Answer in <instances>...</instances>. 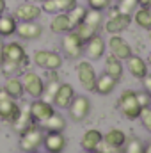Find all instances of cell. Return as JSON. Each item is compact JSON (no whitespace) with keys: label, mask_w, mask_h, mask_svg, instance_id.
<instances>
[{"label":"cell","mask_w":151,"mask_h":153,"mask_svg":"<svg viewBox=\"0 0 151 153\" xmlns=\"http://www.w3.org/2000/svg\"><path fill=\"white\" fill-rule=\"evenodd\" d=\"M124 153H144V144H142V141L137 139V137L126 139V143H124Z\"/></svg>","instance_id":"33"},{"label":"cell","mask_w":151,"mask_h":153,"mask_svg":"<svg viewBox=\"0 0 151 153\" xmlns=\"http://www.w3.org/2000/svg\"><path fill=\"white\" fill-rule=\"evenodd\" d=\"M132 23V14H123L119 13V9L115 7L109 13V18L105 22V30L112 36V34H121L123 30H126Z\"/></svg>","instance_id":"4"},{"label":"cell","mask_w":151,"mask_h":153,"mask_svg":"<svg viewBox=\"0 0 151 153\" xmlns=\"http://www.w3.org/2000/svg\"><path fill=\"white\" fill-rule=\"evenodd\" d=\"M87 5H89V9H94V11H105V9H109V5H110V0H87Z\"/></svg>","instance_id":"37"},{"label":"cell","mask_w":151,"mask_h":153,"mask_svg":"<svg viewBox=\"0 0 151 153\" xmlns=\"http://www.w3.org/2000/svg\"><path fill=\"white\" fill-rule=\"evenodd\" d=\"M146 62H148V66H151V53L148 55V61H146Z\"/></svg>","instance_id":"45"},{"label":"cell","mask_w":151,"mask_h":153,"mask_svg":"<svg viewBox=\"0 0 151 153\" xmlns=\"http://www.w3.org/2000/svg\"><path fill=\"white\" fill-rule=\"evenodd\" d=\"M43 146L48 153H62L66 148V137L62 132H46L43 137Z\"/></svg>","instance_id":"16"},{"label":"cell","mask_w":151,"mask_h":153,"mask_svg":"<svg viewBox=\"0 0 151 153\" xmlns=\"http://www.w3.org/2000/svg\"><path fill=\"white\" fill-rule=\"evenodd\" d=\"M126 62H128V71H130V75L135 76L137 80H142L144 76L148 75V62H146L142 57L132 53V55L126 59Z\"/></svg>","instance_id":"20"},{"label":"cell","mask_w":151,"mask_h":153,"mask_svg":"<svg viewBox=\"0 0 151 153\" xmlns=\"http://www.w3.org/2000/svg\"><path fill=\"white\" fill-rule=\"evenodd\" d=\"M137 102L141 107H150L151 105V96L144 91V93H137Z\"/></svg>","instance_id":"38"},{"label":"cell","mask_w":151,"mask_h":153,"mask_svg":"<svg viewBox=\"0 0 151 153\" xmlns=\"http://www.w3.org/2000/svg\"><path fill=\"white\" fill-rule=\"evenodd\" d=\"M142 84H144V89H146V93L151 96V75H146L142 78Z\"/></svg>","instance_id":"39"},{"label":"cell","mask_w":151,"mask_h":153,"mask_svg":"<svg viewBox=\"0 0 151 153\" xmlns=\"http://www.w3.org/2000/svg\"><path fill=\"white\" fill-rule=\"evenodd\" d=\"M29 153H41V152H38V150H34V152H29Z\"/></svg>","instance_id":"47"},{"label":"cell","mask_w":151,"mask_h":153,"mask_svg":"<svg viewBox=\"0 0 151 153\" xmlns=\"http://www.w3.org/2000/svg\"><path fill=\"white\" fill-rule=\"evenodd\" d=\"M29 109H30V116L36 123H43L44 119H48L50 116L55 112L53 109V103L43 100V98H36L34 102L29 103Z\"/></svg>","instance_id":"12"},{"label":"cell","mask_w":151,"mask_h":153,"mask_svg":"<svg viewBox=\"0 0 151 153\" xmlns=\"http://www.w3.org/2000/svg\"><path fill=\"white\" fill-rule=\"evenodd\" d=\"M109 50L114 57H117L119 61H126L132 55V46L121 38L119 34H112L109 39Z\"/></svg>","instance_id":"14"},{"label":"cell","mask_w":151,"mask_h":153,"mask_svg":"<svg viewBox=\"0 0 151 153\" xmlns=\"http://www.w3.org/2000/svg\"><path fill=\"white\" fill-rule=\"evenodd\" d=\"M150 43H151V30H150Z\"/></svg>","instance_id":"49"},{"label":"cell","mask_w":151,"mask_h":153,"mask_svg":"<svg viewBox=\"0 0 151 153\" xmlns=\"http://www.w3.org/2000/svg\"><path fill=\"white\" fill-rule=\"evenodd\" d=\"M141 7H151V0H139Z\"/></svg>","instance_id":"43"},{"label":"cell","mask_w":151,"mask_h":153,"mask_svg":"<svg viewBox=\"0 0 151 153\" xmlns=\"http://www.w3.org/2000/svg\"><path fill=\"white\" fill-rule=\"evenodd\" d=\"M59 85H61V80H46L41 98L52 103V102H53V96H55V93H57V89H59Z\"/></svg>","instance_id":"30"},{"label":"cell","mask_w":151,"mask_h":153,"mask_svg":"<svg viewBox=\"0 0 151 153\" xmlns=\"http://www.w3.org/2000/svg\"><path fill=\"white\" fill-rule=\"evenodd\" d=\"M115 85H117V80L112 78V76H109L107 73H103V75L96 76L94 93H98V94H101V96H107V94H110L114 89H115Z\"/></svg>","instance_id":"24"},{"label":"cell","mask_w":151,"mask_h":153,"mask_svg":"<svg viewBox=\"0 0 151 153\" xmlns=\"http://www.w3.org/2000/svg\"><path fill=\"white\" fill-rule=\"evenodd\" d=\"M4 61H13V62H18L21 66H25L27 61H29L25 46L18 41L4 43Z\"/></svg>","instance_id":"10"},{"label":"cell","mask_w":151,"mask_h":153,"mask_svg":"<svg viewBox=\"0 0 151 153\" xmlns=\"http://www.w3.org/2000/svg\"><path fill=\"white\" fill-rule=\"evenodd\" d=\"M16 36L21 39H27V41L39 39L43 36V27L39 23H36V22H18Z\"/></svg>","instance_id":"17"},{"label":"cell","mask_w":151,"mask_h":153,"mask_svg":"<svg viewBox=\"0 0 151 153\" xmlns=\"http://www.w3.org/2000/svg\"><path fill=\"white\" fill-rule=\"evenodd\" d=\"M139 119L142 121V126H144L148 132H151V105L150 107H142V109H141Z\"/></svg>","instance_id":"35"},{"label":"cell","mask_w":151,"mask_h":153,"mask_svg":"<svg viewBox=\"0 0 151 153\" xmlns=\"http://www.w3.org/2000/svg\"><path fill=\"white\" fill-rule=\"evenodd\" d=\"M20 112V105L14 98H11L4 87H0V119L2 121H7V123H13L14 117Z\"/></svg>","instance_id":"6"},{"label":"cell","mask_w":151,"mask_h":153,"mask_svg":"<svg viewBox=\"0 0 151 153\" xmlns=\"http://www.w3.org/2000/svg\"><path fill=\"white\" fill-rule=\"evenodd\" d=\"M105 50H107V43H105V39L101 38L100 34L93 36L89 41H85V45H84V52H85V55L91 61L101 59L105 55Z\"/></svg>","instance_id":"13"},{"label":"cell","mask_w":151,"mask_h":153,"mask_svg":"<svg viewBox=\"0 0 151 153\" xmlns=\"http://www.w3.org/2000/svg\"><path fill=\"white\" fill-rule=\"evenodd\" d=\"M2 61H4V38L0 36V64H2Z\"/></svg>","instance_id":"40"},{"label":"cell","mask_w":151,"mask_h":153,"mask_svg":"<svg viewBox=\"0 0 151 153\" xmlns=\"http://www.w3.org/2000/svg\"><path fill=\"white\" fill-rule=\"evenodd\" d=\"M0 68H2V73L5 76H16L20 71H21V64H18V62H13V61H2V64H0Z\"/></svg>","instance_id":"32"},{"label":"cell","mask_w":151,"mask_h":153,"mask_svg":"<svg viewBox=\"0 0 151 153\" xmlns=\"http://www.w3.org/2000/svg\"><path fill=\"white\" fill-rule=\"evenodd\" d=\"M61 46H62V52L68 59H78L84 53V41L78 38L75 30H70L64 34V38L61 41Z\"/></svg>","instance_id":"5"},{"label":"cell","mask_w":151,"mask_h":153,"mask_svg":"<svg viewBox=\"0 0 151 153\" xmlns=\"http://www.w3.org/2000/svg\"><path fill=\"white\" fill-rule=\"evenodd\" d=\"M84 153H98V152H84Z\"/></svg>","instance_id":"48"},{"label":"cell","mask_w":151,"mask_h":153,"mask_svg":"<svg viewBox=\"0 0 151 153\" xmlns=\"http://www.w3.org/2000/svg\"><path fill=\"white\" fill-rule=\"evenodd\" d=\"M144 153H151V143H148V144L144 146Z\"/></svg>","instance_id":"44"},{"label":"cell","mask_w":151,"mask_h":153,"mask_svg":"<svg viewBox=\"0 0 151 153\" xmlns=\"http://www.w3.org/2000/svg\"><path fill=\"white\" fill-rule=\"evenodd\" d=\"M41 14H43L41 5L36 4V2H30V0L20 4V5L14 9V13H13V16H14L18 22H38Z\"/></svg>","instance_id":"8"},{"label":"cell","mask_w":151,"mask_h":153,"mask_svg":"<svg viewBox=\"0 0 151 153\" xmlns=\"http://www.w3.org/2000/svg\"><path fill=\"white\" fill-rule=\"evenodd\" d=\"M85 13H87V9H85L84 5H76V7H73V9L68 13V16H70V20H71V25H73V29H75L76 25H80V23L84 22V18H85Z\"/></svg>","instance_id":"31"},{"label":"cell","mask_w":151,"mask_h":153,"mask_svg":"<svg viewBox=\"0 0 151 153\" xmlns=\"http://www.w3.org/2000/svg\"><path fill=\"white\" fill-rule=\"evenodd\" d=\"M21 84H23V91L32 96L34 100L43 96V89H44V80L36 73V71H25L21 75Z\"/></svg>","instance_id":"7"},{"label":"cell","mask_w":151,"mask_h":153,"mask_svg":"<svg viewBox=\"0 0 151 153\" xmlns=\"http://www.w3.org/2000/svg\"><path fill=\"white\" fill-rule=\"evenodd\" d=\"M43 137H44V130L39 126L38 123L29 126L25 132L20 134V148H21V152L29 153V152L38 150L43 144Z\"/></svg>","instance_id":"1"},{"label":"cell","mask_w":151,"mask_h":153,"mask_svg":"<svg viewBox=\"0 0 151 153\" xmlns=\"http://www.w3.org/2000/svg\"><path fill=\"white\" fill-rule=\"evenodd\" d=\"M68 111H70V117L76 123H80L91 112V102H89L87 96H75L73 102L70 103Z\"/></svg>","instance_id":"11"},{"label":"cell","mask_w":151,"mask_h":153,"mask_svg":"<svg viewBox=\"0 0 151 153\" xmlns=\"http://www.w3.org/2000/svg\"><path fill=\"white\" fill-rule=\"evenodd\" d=\"M101 144H103V134L96 128H89L80 139V146L84 148V152H98Z\"/></svg>","instance_id":"18"},{"label":"cell","mask_w":151,"mask_h":153,"mask_svg":"<svg viewBox=\"0 0 151 153\" xmlns=\"http://www.w3.org/2000/svg\"><path fill=\"white\" fill-rule=\"evenodd\" d=\"M105 73L109 76H112V78H115V80H121V76H123V64H121V61L117 57H114L112 53L105 61Z\"/></svg>","instance_id":"27"},{"label":"cell","mask_w":151,"mask_h":153,"mask_svg":"<svg viewBox=\"0 0 151 153\" xmlns=\"http://www.w3.org/2000/svg\"><path fill=\"white\" fill-rule=\"evenodd\" d=\"M50 30L53 34H66V32L73 30V25H71V20H70L68 13H57V14H53L52 22H50Z\"/></svg>","instance_id":"21"},{"label":"cell","mask_w":151,"mask_h":153,"mask_svg":"<svg viewBox=\"0 0 151 153\" xmlns=\"http://www.w3.org/2000/svg\"><path fill=\"white\" fill-rule=\"evenodd\" d=\"M34 123H36V121L32 119V116H30V109H29V103H27V105L20 107V112H18V116L14 117V121H13L11 125H13L14 132L21 134V132H25L29 126H32Z\"/></svg>","instance_id":"19"},{"label":"cell","mask_w":151,"mask_h":153,"mask_svg":"<svg viewBox=\"0 0 151 153\" xmlns=\"http://www.w3.org/2000/svg\"><path fill=\"white\" fill-rule=\"evenodd\" d=\"M30 2H36V4H41V2H44V0H30Z\"/></svg>","instance_id":"46"},{"label":"cell","mask_w":151,"mask_h":153,"mask_svg":"<svg viewBox=\"0 0 151 153\" xmlns=\"http://www.w3.org/2000/svg\"><path fill=\"white\" fill-rule=\"evenodd\" d=\"M73 98H75V89H73V85H71V84H66V82H61V85H59V89H57V93H55L52 103H53L55 107H59V109H68L70 103L73 102Z\"/></svg>","instance_id":"15"},{"label":"cell","mask_w":151,"mask_h":153,"mask_svg":"<svg viewBox=\"0 0 151 153\" xmlns=\"http://www.w3.org/2000/svg\"><path fill=\"white\" fill-rule=\"evenodd\" d=\"M124 143H126V134L123 130H119V128H112V130H109L103 135V144L109 146V148H112V150L123 148Z\"/></svg>","instance_id":"22"},{"label":"cell","mask_w":151,"mask_h":153,"mask_svg":"<svg viewBox=\"0 0 151 153\" xmlns=\"http://www.w3.org/2000/svg\"><path fill=\"white\" fill-rule=\"evenodd\" d=\"M82 23H85V25H89V27H93L94 30H98V32H100V27H101V23H103V13H101V11H94V9H89V7H87L85 18H84V22H82Z\"/></svg>","instance_id":"29"},{"label":"cell","mask_w":151,"mask_h":153,"mask_svg":"<svg viewBox=\"0 0 151 153\" xmlns=\"http://www.w3.org/2000/svg\"><path fill=\"white\" fill-rule=\"evenodd\" d=\"M4 89H5V93H7L11 98H14V100H20V98H23V94H25L21 78H18V76H9V78L5 80V84H4Z\"/></svg>","instance_id":"26"},{"label":"cell","mask_w":151,"mask_h":153,"mask_svg":"<svg viewBox=\"0 0 151 153\" xmlns=\"http://www.w3.org/2000/svg\"><path fill=\"white\" fill-rule=\"evenodd\" d=\"M137 7H139V0H119L117 4V9L123 14H132Z\"/></svg>","instance_id":"34"},{"label":"cell","mask_w":151,"mask_h":153,"mask_svg":"<svg viewBox=\"0 0 151 153\" xmlns=\"http://www.w3.org/2000/svg\"><path fill=\"white\" fill-rule=\"evenodd\" d=\"M133 22H135L141 29H144V30H151V9H150V7L135 9Z\"/></svg>","instance_id":"28"},{"label":"cell","mask_w":151,"mask_h":153,"mask_svg":"<svg viewBox=\"0 0 151 153\" xmlns=\"http://www.w3.org/2000/svg\"><path fill=\"white\" fill-rule=\"evenodd\" d=\"M98 150H100V153H115V152H117V150H112V148H109V146H105V148H101V146H100Z\"/></svg>","instance_id":"41"},{"label":"cell","mask_w":151,"mask_h":153,"mask_svg":"<svg viewBox=\"0 0 151 153\" xmlns=\"http://www.w3.org/2000/svg\"><path fill=\"white\" fill-rule=\"evenodd\" d=\"M76 76H78V82L82 84V87L85 91H94V84H96L98 75H96V71L89 61H80L76 64Z\"/></svg>","instance_id":"9"},{"label":"cell","mask_w":151,"mask_h":153,"mask_svg":"<svg viewBox=\"0 0 151 153\" xmlns=\"http://www.w3.org/2000/svg\"><path fill=\"white\" fill-rule=\"evenodd\" d=\"M55 4H57L59 13H70L73 7L78 5V2H76V0H55Z\"/></svg>","instance_id":"36"},{"label":"cell","mask_w":151,"mask_h":153,"mask_svg":"<svg viewBox=\"0 0 151 153\" xmlns=\"http://www.w3.org/2000/svg\"><path fill=\"white\" fill-rule=\"evenodd\" d=\"M110 2H112V0H110Z\"/></svg>","instance_id":"50"},{"label":"cell","mask_w":151,"mask_h":153,"mask_svg":"<svg viewBox=\"0 0 151 153\" xmlns=\"http://www.w3.org/2000/svg\"><path fill=\"white\" fill-rule=\"evenodd\" d=\"M38 125L44 130V132H64V128H66V119H64L62 114L53 112L48 119H44L43 123H38Z\"/></svg>","instance_id":"23"},{"label":"cell","mask_w":151,"mask_h":153,"mask_svg":"<svg viewBox=\"0 0 151 153\" xmlns=\"http://www.w3.org/2000/svg\"><path fill=\"white\" fill-rule=\"evenodd\" d=\"M16 27H18V20L13 14H0V36L2 38H11L16 34Z\"/></svg>","instance_id":"25"},{"label":"cell","mask_w":151,"mask_h":153,"mask_svg":"<svg viewBox=\"0 0 151 153\" xmlns=\"http://www.w3.org/2000/svg\"><path fill=\"white\" fill-rule=\"evenodd\" d=\"M32 61L38 68H43L46 71H50V70L59 71V68L62 66V55L57 52H50V50H36Z\"/></svg>","instance_id":"3"},{"label":"cell","mask_w":151,"mask_h":153,"mask_svg":"<svg viewBox=\"0 0 151 153\" xmlns=\"http://www.w3.org/2000/svg\"><path fill=\"white\" fill-rule=\"evenodd\" d=\"M117 105H119V111L123 112L124 117L128 119H139L141 114V105L137 102V91H132V89H126L121 93L119 100H117Z\"/></svg>","instance_id":"2"},{"label":"cell","mask_w":151,"mask_h":153,"mask_svg":"<svg viewBox=\"0 0 151 153\" xmlns=\"http://www.w3.org/2000/svg\"><path fill=\"white\" fill-rule=\"evenodd\" d=\"M7 9V0H0V14H4Z\"/></svg>","instance_id":"42"}]
</instances>
